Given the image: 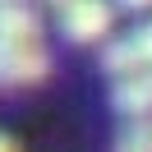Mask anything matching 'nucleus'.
<instances>
[{"mask_svg":"<svg viewBox=\"0 0 152 152\" xmlns=\"http://www.w3.org/2000/svg\"><path fill=\"white\" fill-rule=\"evenodd\" d=\"M51 74L46 42H0V88H32Z\"/></svg>","mask_w":152,"mask_h":152,"instance_id":"obj_1","label":"nucleus"},{"mask_svg":"<svg viewBox=\"0 0 152 152\" xmlns=\"http://www.w3.org/2000/svg\"><path fill=\"white\" fill-rule=\"evenodd\" d=\"M102 69L115 78H129V74H148L152 69V19L138 23V28H129L124 37L106 42L102 51Z\"/></svg>","mask_w":152,"mask_h":152,"instance_id":"obj_2","label":"nucleus"},{"mask_svg":"<svg viewBox=\"0 0 152 152\" xmlns=\"http://www.w3.org/2000/svg\"><path fill=\"white\" fill-rule=\"evenodd\" d=\"M111 23H115V5L111 0H74V5L60 10V28H65V37L78 42V46L102 42L106 32H111Z\"/></svg>","mask_w":152,"mask_h":152,"instance_id":"obj_3","label":"nucleus"},{"mask_svg":"<svg viewBox=\"0 0 152 152\" xmlns=\"http://www.w3.org/2000/svg\"><path fill=\"white\" fill-rule=\"evenodd\" d=\"M111 106L124 115V120H152V69L148 74H129V78H115V92Z\"/></svg>","mask_w":152,"mask_h":152,"instance_id":"obj_4","label":"nucleus"},{"mask_svg":"<svg viewBox=\"0 0 152 152\" xmlns=\"http://www.w3.org/2000/svg\"><path fill=\"white\" fill-rule=\"evenodd\" d=\"M0 42H42V14L23 0L0 5Z\"/></svg>","mask_w":152,"mask_h":152,"instance_id":"obj_5","label":"nucleus"},{"mask_svg":"<svg viewBox=\"0 0 152 152\" xmlns=\"http://www.w3.org/2000/svg\"><path fill=\"white\" fill-rule=\"evenodd\" d=\"M115 152H152V120H129L115 138Z\"/></svg>","mask_w":152,"mask_h":152,"instance_id":"obj_6","label":"nucleus"},{"mask_svg":"<svg viewBox=\"0 0 152 152\" xmlns=\"http://www.w3.org/2000/svg\"><path fill=\"white\" fill-rule=\"evenodd\" d=\"M111 5H120V10H134V14H143V10H152V0H111Z\"/></svg>","mask_w":152,"mask_h":152,"instance_id":"obj_7","label":"nucleus"},{"mask_svg":"<svg viewBox=\"0 0 152 152\" xmlns=\"http://www.w3.org/2000/svg\"><path fill=\"white\" fill-rule=\"evenodd\" d=\"M0 152H19V143H14L10 134H0Z\"/></svg>","mask_w":152,"mask_h":152,"instance_id":"obj_8","label":"nucleus"},{"mask_svg":"<svg viewBox=\"0 0 152 152\" xmlns=\"http://www.w3.org/2000/svg\"><path fill=\"white\" fill-rule=\"evenodd\" d=\"M46 5H51V10H65V5H74V0H46Z\"/></svg>","mask_w":152,"mask_h":152,"instance_id":"obj_9","label":"nucleus"},{"mask_svg":"<svg viewBox=\"0 0 152 152\" xmlns=\"http://www.w3.org/2000/svg\"><path fill=\"white\" fill-rule=\"evenodd\" d=\"M0 5H14V0H0Z\"/></svg>","mask_w":152,"mask_h":152,"instance_id":"obj_10","label":"nucleus"}]
</instances>
